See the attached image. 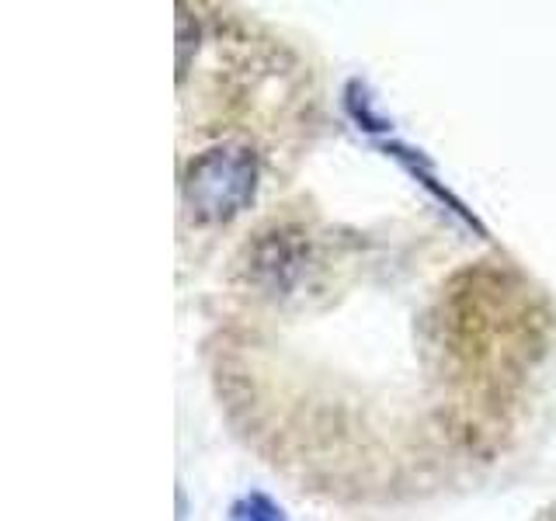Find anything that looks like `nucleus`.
Segmentation results:
<instances>
[{"instance_id":"3","label":"nucleus","mask_w":556,"mask_h":521,"mask_svg":"<svg viewBox=\"0 0 556 521\" xmlns=\"http://www.w3.org/2000/svg\"><path fill=\"white\" fill-rule=\"evenodd\" d=\"M199 39H202L199 22H195V17H191L185 8H178V80H185V77H188L191 49L199 52Z\"/></svg>"},{"instance_id":"2","label":"nucleus","mask_w":556,"mask_h":521,"mask_svg":"<svg viewBox=\"0 0 556 521\" xmlns=\"http://www.w3.org/2000/svg\"><path fill=\"white\" fill-rule=\"evenodd\" d=\"M309 257V240L295 226H268L243 247V275L265 292H289L303 275Z\"/></svg>"},{"instance_id":"1","label":"nucleus","mask_w":556,"mask_h":521,"mask_svg":"<svg viewBox=\"0 0 556 521\" xmlns=\"http://www.w3.org/2000/svg\"><path fill=\"white\" fill-rule=\"evenodd\" d=\"M257 153L243 143H216L188 161L181 174V202L202 226L237 219L257 195Z\"/></svg>"},{"instance_id":"4","label":"nucleus","mask_w":556,"mask_h":521,"mask_svg":"<svg viewBox=\"0 0 556 521\" xmlns=\"http://www.w3.org/2000/svg\"><path fill=\"white\" fill-rule=\"evenodd\" d=\"M237 521H286L282 508L268 497V494H248L240 504H237Z\"/></svg>"}]
</instances>
